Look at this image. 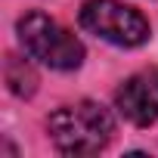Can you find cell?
<instances>
[{
    "instance_id": "1",
    "label": "cell",
    "mask_w": 158,
    "mask_h": 158,
    "mask_svg": "<svg viewBox=\"0 0 158 158\" xmlns=\"http://www.w3.org/2000/svg\"><path fill=\"white\" fill-rule=\"evenodd\" d=\"M47 130L62 155H96L112 143L115 118L102 102L81 99L74 106H59L47 118Z\"/></svg>"
},
{
    "instance_id": "2",
    "label": "cell",
    "mask_w": 158,
    "mask_h": 158,
    "mask_svg": "<svg viewBox=\"0 0 158 158\" xmlns=\"http://www.w3.org/2000/svg\"><path fill=\"white\" fill-rule=\"evenodd\" d=\"M19 40L31 59H37L56 71H74L84 62V44L71 31H65L56 19H50L47 13H37V10L25 13L19 19Z\"/></svg>"
},
{
    "instance_id": "3",
    "label": "cell",
    "mask_w": 158,
    "mask_h": 158,
    "mask_svg": "<svg viewBox=\"0 0 158 158\" xmlns=\"http://www.w3.org/2000/svg\"><path fill=\"white\" fill-rule=\"evenodd\" d=\"M84 31L115 44V47H139L149 40V22L139 10L121 0H84L77 13Z\"/></svg>"
},
{
    "instance_id": "4",
    "label": "cell",
    "mask_w": 158,
    "mask_h": 158,
    "mask_svg": "<svg viewBox=\"0 0 158 158\" xmlns=\"http://www.w3.org/2000/svg\"><path fill=\"white\" fill-rule=\"evenodd\" d=\"M115 109L136 127L158 121V65L130 74L115 93Z\"/></svg>"
},
{
    "instance_id": "5",
    "label": "cell",
    "mask_w": 158,
    "mask_h": 158,
    "mask_svg": "<svg viewBox=\"0 0 158 158\" xmlns=\"http://www.w3.org/2000/svg\"><path fill=\"white\" fill-rule=\"evenodd\" d=\"M3 74H6V87H10L16 96H22V99L34 96V90H37V71L31 68V62H28V59L6 56Z\"/></svg>"
}]
</instances>
